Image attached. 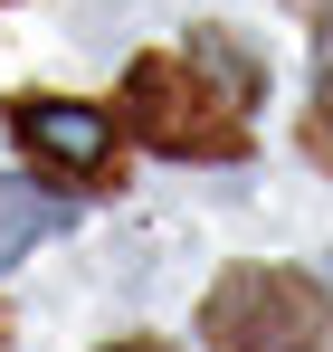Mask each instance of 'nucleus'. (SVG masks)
Segmentation results:
<instances>
[{
	"mask_svg": "<svg viewBox=\"0 0 333 352\" xmlns=\"http://www.w3.org/2000/svg\"><path fill=\"white\" fill-rule=\"evenodd\" d=\"M210 352H333V295L295 267H238L200 305Z\"/></svg>",
	"mask_w": 333,
	"mask_h": 352,
	"instance_id": "2",
	"label": "nucleus"
},
{
	"mask_svg": "<svg viewBox=\"0 0 333 352\" xmlns=\"http://www.w3.org/2000/svg\"><path fill=\"white\" fill-rule=\"evenodd\" d=\"M114 352H162V343H114Z\"/></svg>",
	"mask_w": 333,
	"mask_h": 352,
	"instance_id": "6",
	"label": "nucleus"
},
{
	"mask_svg": "<svg viewBox=\"0 0 333 352\" xmlns=\"http://www.w3.org/2000/svg\"><path fill=\"white\" fill-rule=\"evenodd\" d=\"M10 133L19 153L57 181H114V115L105 105H76V96H10Z\"/></svg>",
	"mask_w": 333,
	"mask_h": 352,
	"instance_id": "3",
	"label": "nucleus"
},
{
	"mask_svg": "<svg viewBox=\"0 0 333 352\" xmlns=\"http://www.w3.org/2000/svg\"><path fill=\"white\" fill-rule=\"evenodd\" d=\"M295 10H333V0H295Z\"/></svg>",
	"mask_w": 333,
	"mask_h": 352,
	"instance_id": "7",
	"label": "nucleus"
},
{
	"mask_svg": "<svg viewBox=\"0 0 333 352\" xmlns=\"http://www.w3.org/2000/svg\"><path fill=\"white\" fill-rule=\"evenodd\" d=\"M305 143H314V162H333V67L314 76V115H305Z\"/></svg>",
	"mask_w": 333,
	"mask_h": 352,
	"instance_id": "5",
	"label": "nucleus"
},
{
	"mask_svg": "<svg viewBox=\"0 0 333 352\" xmlns=\"http://www.w3.org/2000/svg\"><path fill=\"white\" fill-rule=\"evenodd\" d=\"M48 229H57V200H48V190H29V181H0V267H10V257H29Z\"/></svg>",
	"mask_w": 333,
	"mask_h": 352,
	"instance_id": "4",
	"label": "nucleus"
},
{
	"mask_svg": "<svg viewBox=\"0 0 333 352\" xmlns=\"http://www.w3.org/2000/svg\"><path fill=\"white\" fill-rule=\"evenodd\" d=\"M114 124L133 143L171 153V162H248L238 86H210V67H191V58H133L124 96H114Z\"/></svg>",
	"mask_w": 333,
	"mask_h": 352,
	"instance_id": "1",
	"label": "nucleus"
},
{
	"mask_svg": "<svg viewBox=\"0 0 333 352\" xmlns=\"http://www.w3.org/2000/svg\"><path fill=\"white\" fill-rule=\"evenodd\" d=\"M0 352H10V314H0Z\"/></svg>",
	"mask_w": 333,
	"mask_h": 352,
	"instance_id": "8",
	"label": "nucleus"
},
{
	"mask_svg": "<svg viewBox=\"0 0 333 352\" xmlns=\"http://www.w3.org/2000/svg\"><path fill=\"white\" fill-rule=\"evenodd\" d=\"M324 67H333V29H324Z\"/></svg>",
	"mask_w": 333,
	"mask_h": 352,
	"instance_id": "9",
	"label": "nucleus"
}]
</instances>
